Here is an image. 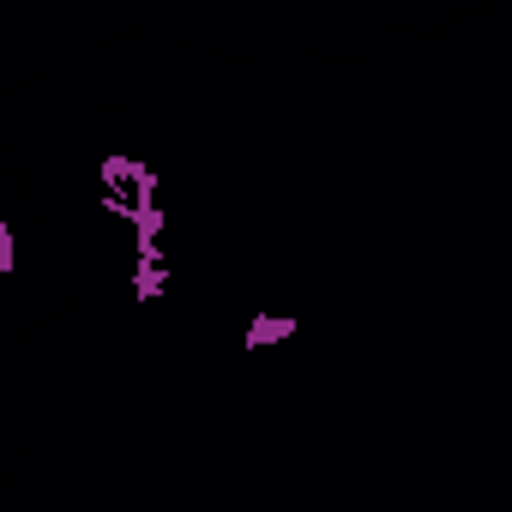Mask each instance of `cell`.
Instances as JSON below:
<instances>
[{
    "label": "cell",
    "instance_id": "3957f363",
    "mask_svg": "<svg viewBox=\"0 0 512 512\" xmlns=\"http://www.w3.org/2000/svg\"><path fill=\"white\" fill-rule=\"evenodd\" d=\"M169 290V272H163V260H139V272H133V296L139 302H157Z\"/></svg>",
    "mask_w": 512,
    "mask_h": 512
},
{
    "label": "cell",
    "instance_id": "7a4b0ae2",
    "mask_svg": "<svg viewBox=\"0 0 512 512\" xmlns=\"http://www.w3.org/2000/svg\"><path fill=\"white\" fill-rule=\"evenodd\" d=\"M302 320H284V314H253L241 326V350H272V344H290Z\"/></svg>",
    "mask_w": 512,
    "mask_h": 512
},
{
    "label": "cell",
    "instance_id": "6da1fadb",
    "mask_svg": "<svg viewBox=\"0 0 512 512\" xmlns=\"http://www.w3.org/2000/svg\"><path fill=\"white\" fill-rule=\"evenodd\" d=\"M97 181H103V193H127V199H157V175L139 163V157H121V151H109L103 163H97Z\"/></svg>",
    "mask_w": 512,
    "mask_h": 512
},
{
    "label": "cell",
    "instance_id": "277c9868",
    "mask_svg": "<svg viewBox=\"0 0 512 512\" xmlns=\"http://www.w3.org/2000/svg\"><path fill=\"white\" fill-rule=\"evenodd\" d=\"M0 272H19V235H13V223H0Z\"/></svg>",
    "mask_w": 512,
    "mask_h": 512
}]
</instances>
